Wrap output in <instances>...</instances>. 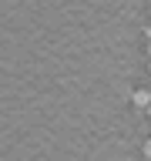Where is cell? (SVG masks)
Wrapping results in <instances>:
<instances>
[{"label": "cell", "instance_id": "cell-1", "mask_svg": "<svg viewBox=\"0 0 151 161\" xmlns=\"http://www.w3.org/2000/svg\"><path fill=\"white\" fill-rule=\"evenodd\" d=\"M131 104H134V108H138V111H148V108H151V91L138 87V91H134V94H131Z\"/></svg>", "mask_w": 151, "mask_h": 161}, {"label": "cell", "instance_id": "cell-2", "mask_svg": "<svg viewBox=\"0 0 151 161\" xmlns=\"http://www.w3.org/2000/svg\"><path fill=\"white\" fill-rule=\"evenodd\" d=\"M141 151H144V158H151V138L144 141V144H141Z\"/></svg>", "mask_w": 151, "mask_h": 161}, {"label": "cell", "instance_id": "cell-3", "mask_svg": "<svg viewBox=\"0 0 151 161\" xmlns=\"http://www.w3.org/2000/svg\"><path fill=\"white\" fill-rule=\"evenodd\" d=\"M144 37H148V40H151V24H148V27H144Z\"/></svg>", "mask_w": 151, "mask_h": 161}, {"label": "cell", "instance_id": "cell-4", "mask_svg": "<svg viewBox=\"0 0 151 161\" xmlns=\"http://www.w3.org/2000/svg\"><path fill=\"white\" fill-rule=\"evenodd\" d=\"M148 57H151V40H148Z\"/></svg>", "mask_w": 151, "mask_h": 161}, {"label": "cell", "instance_id": "cell-5", "mask_svg": "<svg viewBox=\"0 0 151 161\" xmlns=\"http://www.w3.org/2000/svg\"><path fill=\"white\" fill-rule=\"evenodd\" d=\"M148 70H151V60H148Z\"/></svg>", "mask_w": 151, "mask_h": 161}, {"label": "cell", "instance_id": "cell-6", "mask_svg": "<svg viewBox=\"0 0 151 161\" xmlns=\"http://www.w3.org/2000/svg\"><path fill=\"white\" fill-rule=\"evenodd\" d=\"M144 161H151V158H144Z\"/></svg>", "mask_w": 151, "mask_h": 161}]
</instances>
